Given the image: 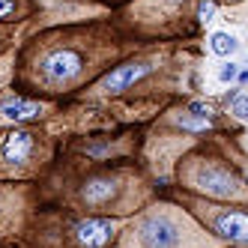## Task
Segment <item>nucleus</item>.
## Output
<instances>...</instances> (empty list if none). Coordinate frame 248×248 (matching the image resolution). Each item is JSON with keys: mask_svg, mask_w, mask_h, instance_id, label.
Segmentation results:
<instances>
[{"mask_svg": "<svg viewBox=\"0 0 248 248\" xmlns=\"http://www.w3.org/2000/svg\"><path fill=\"white\" fill-rule=\"evenodd\" d=\"M230 105H233V114H236L239 120H245V123H248V93L236 96V99L230 102Z\"/></svg>", "mask_w": 248, "mask_h": 248, "instance_id": "nucleus-12", "label": "nucleus"}, {"mask_svg": "<svg viewBox=\"0 0 248 248\" xmlns=\"http://www.w3.org/2000/svg\"><path fill=\"white\" fill-rule=\"evenodd\" d=\"M194 183H198V188H203L206 194H216V198H233L236 194V176L227 173L224 168H216V165L198 168Z\"/></svg>", "mask_w": 248, "mask_h": 248, "instance_id": "nucleus-3", "label": "nucleus"}, {"mask_svg": "<svg viewBox=\"0 0 248 248\" xmlns=\"http://www.w3.org/2000/svg\"><path fill=\"white\" fill-rule=\"evenodd\" d=\"M111 233H114V224L108 218H87V221H78L75 227V242L81 248H105L111 242Z\"/></svg>", "mask_w": 248, "mask_h": 248, "instance_id": "nucleus-4", "label": "nucleus"}, {"mask_svg": "<svg viewBox=\"0 0 248 248\" xmlns=\"http://www.w3.org/2000/svg\"><path fill=\"white\" fill-rule=\"evenodd\" d=\"M216 230L230 242H248V212H221Z\"/></svg>", "mask_w": 248, "mask_h": 248, "instance_id": "nucleus-7", "label": "nucleus"}, {"mask_svg": "<svg viewBox=\"0 0 248 248\" xmlns=\"http://www.w3.org/2000/svg\"><path fill=\"white\" fill-rule=\"evenodd\" d=\"M239 81H242V84H248V69H245V72H239Z\"/></svg>", "mask_w": 248, "mask_h": 248, "instance_id": "nucleus-17", "label": "nucleus"}, {"mask_svg": "<svg viewBox=\"0 0 248 248\" xmlns=\"http://www.w3.org/2000/svg\"><path fill=\"white\" fill-rule=\"evenodd\" d=\"M33 153V135L24 132V129H15L9 135H3L0 140V158L9 165H24Z\"/></svg>", "mask_w": 248, "mask_h": 248, "instance_id": "nucleus-5", "label": "nucleus"}, {"mask_svg": "<svg viewBox=\"0 0 248 248\" xmlns=\"http://www.w3.org/2000/svg\"><path fill=\"white\" fill-rule=\"evenodd\" d=\"M150 69H153V66H147V63H129V66H120V69H114V72L105 78V90H108V93H123L126 87H132L135 81L144 78Z\"/></svg>", "mask_w": 248, "mask_h": 248, "instance_id": "nucleus-6", "label": "nucleus"}, {"mask_svg": "<svg viewBox=\"0 0 248 248\" xmlns=\"http://www.w3.org/2000/svg\"><path fill=\"white\" fill-rule=\"evenodd\" d=\"M15 9V0H0V18H3V15H9Z\"/></svg>", "mask_w": 248, "mask_h": 248, "instance_id": "nucleus-15", "label": "nucleus"}, {"mask_svg": "<svg viewBox=\"0 0 248 248\" xmlns=\"http://www.w3.org/2000/svg\"><path fill=\"white\" fill-rule=\"evenodd\" d=\"M108 198H114V183L111 180H93V183L84 186V201L87 203H102Z\"/></svg>", "mask_w": 248, "mask_h": 248, "instance_id": "nucleus-9", "label": "nucleus"}, {"mask_svg": "<svg viewBox=\"0 0 248 248\" xmlns=\"http://www.w3.org/2000/svg\"><path fill=\"white\" fill-rule=\"evenodd\" d=\"M138 239L144 248H176L180 245V227L170 216H150L140 221Z\"/></svg>", "mask_w": 248, "mask_h": 248, "instance_id": "nucleus-1", "label": "nucleus"}, {"mask_svg": "<svg viewBox=\"0 0 248 248\" xmlns=\"http://www.w3.org/2000/svg\"><path fill=\"white\" fill-rule=\"evenodd\" d=\"M212 12H216V3H212V0H203V3L198 6V15H201V21H209V18H212Z\"/></svg>", "mask_w": 248, "mask_h": 248, "instance_id": "nucleus-14", "label": "nucleus"}, {"mask_svg": "<svg viewBox=\"0 0 248 248\" xmlns=\"http://www.w3.org/2000/svg\"><path fill=\"white\" fill-rule=\"evenodd\" d=\"M81 66H84V60H81L78 51H72V48H57V51H51V54H45V60H42V75L51 84H66V81H72L81 72Z\"/></svg>", "mask_w": 248, "mask_h": 248, "instance_id": "nucleus-2", "label": "nucleus"}, {"mask_svg": "<svg viewBox=\"0 0 248 248\" xmlns=\"http://www.w3.org/2000/svg\"><path fill=\"white\" fill-rule=\"evenodd\" d=\"M188 111H194V114H206V117H209V108H206V105H201V102H191Z\"/></svg>", "mask_w": 248, "mask_h": 248, "instance_id": "nucleus-16", "label": "nucleus"}, {"mask_svg": "<svg viewBox=\"0 0 248 248\" xmlns=\"http://www.w3.org/2000/svg\"><path fill=\"white\" fill-rule=\"evenodd\" d=\"M173 123H176V126H183V129H188V132H203V129H209V126H212V117H206V114H194V111H186V114H176V117H173Z\"/></svg>", "mask_w": 248, "mask_h": 248, "instance_id": "nucleus-10", "label": "nucleus"}, {"mask_svg": "<svg viewBox=\"0 0 248 248\" xmlns=\"http://www.w3.org/2000/svg\"><path fill=\"white\" fill-rule=\"evenodd\" d=\"M209 45H212V51H216L218 57H230V54H233V51L239 48L236 36H230V33H212Z\"/></svg>", "mask_w": 248, "mask_h": 248, "instance_id": "nucleus-11", "label": "nucleus"}, {"mask_svg": "<svg viewBox=\"0 0 248 248\" xmlns=\"http://www.w3.org/2000/svg\"><path fill=\"white\" fill-rule=\"evenodd\" d=\"M3 117H9V120H27V117H33V114H39L42 108L36 102H24V99H12V102H6L3 108Z\"/></svg>", "mask_w": 248, "mask_h": 248, "instance_id": "nucleus-8", "label": "nucleus"}, {"mask_svg": "<svg viewBox=\"0 0 248 248\" xmlns=\"http://www.w3.org/2000/svg\"><path fill=\"white\" fill-rule=\"evenodd\" d=\"M221 81H236L239 78V66L236 63H227V66H221V75H218Z\"/></svg>", "mask_w": 248, "mask_h": 248, "instance_id": "nucleus-13", "label": "nucleus"}]
</instances>
